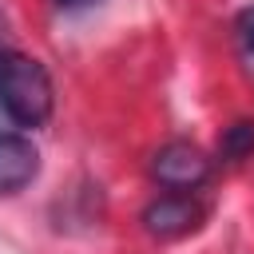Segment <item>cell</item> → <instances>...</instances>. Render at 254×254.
Wrapping results in <instances>:
<instances>
[{
    "label": "cell",
    "mask_w": 254,
    "mask_h": 254,
    "mask_svg": "<svg viewBox=\"0 0 254 254\" xmlns=\"http://www.w3.org/2000/svg\"><path fill=\"white\" fill-rule=\"evenodd\" d=\"M52 79L40 60L0 48V111L16 127H40L52 115Z\"/></svg>",
    "instance_id": "cell-1"
},
{
    "label": "cell",
    "mask_w": 254,
    "mask_h": 254,
    "mask_svg": "<svg viewBox=\"0 0 254 254\" xmlns=\"http://www.w3.org/2000/svg\"><path fill=\"white\" fill-rule=\"evenodd\" d=\"M206 175H210V159L187 139H171L151 155V179L167 190H194L206 183Z\"/></svg>",
    "instance_id": "cell-2"
},
{
    "label": "cell",
    "mask_w": 254,
    "mask_h": 254,
    "mask_svg": "<svg viewBox=\"0 0 254 254\" xmlns=\"http://www.w3.org/2000/svg\"><path fill=\"white\" fill-rule=\"evenodd\" d=\"M202 214H206V210L190 198V190H171V194L147 202L143 226H147V234H155V238H183V234H190V230L202 222Z\"/></svg>",
    "instance_id": "cell-3"
},
{
    "label": "cell",
    "mask_w": 254,
    "mask_h": 254,
    "mask_svg": "<svg viewBox=\"0 0 254 254\" xmlns=\"http://www.w3.org/2000/svg\"><path fill=\"white\" fill-rule=\"evenodd\" d=\"M40 171V155L24 135H0V194L28 187Z\"/></svg>",
    "instance_id": "cell-4"
},
{
    "label": "cell",
    "mask_w": 254,
    "mask_h": 254,
    "mask_svg": "<svg viewBox=\"0 0 254 254\" xmlns=\"http://www.w3.org/2000/svg\"><path fill=\"white\" fill-rule=\"evenodd\" d=\"M250 155H254V119H238V123H230V127L222 131V139H218V159L242 163V159H250Z\"/></svg>",
    "instance_id": "cell-5"
},
{
    "label": "cell",
    "mask_w": 254,
    "mask_h": 254,
    "mask_svg": "<svg viewBox=\"0 0 254 254\" xmlns=\"http://www.w3.org/2000/svg\"><path fill=\"white\" fill-rule=\"evenodd\" d=\"M234 36H238L242 52H246V56H254V4L238 12V20H234Z\"/></svg>",
    "instance_id": "cell-6"
},
{
    "label": "cell",
    "mask_w": 254,
    "mask_h": 254,
    "mask_svg": "<svg viewBox=\"0 0 254 254\" xmlns=\"http://www.w3.org/2000/svg\"><path fill=\"white\" fill-rule=\"evenodd\" d=\"M60 8H87V4H95V0H56Z\"/></svg>",
    "instance_id": "cell-7"
}]
</instances>
